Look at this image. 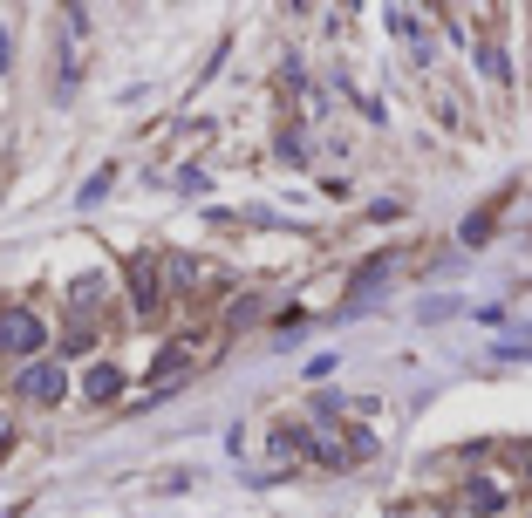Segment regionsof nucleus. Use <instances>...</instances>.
<instances>
[{"label": "nucleus", "mask_w": 532, "mask_h": 518, "mask_svg": "<svg viewBox=\"0 0 532 518\" xmlns=\"http://www.w3.org/2000/svg\"><path fill=\"white\" fill-rule=\"evenodd\" d=\"M478 69L492 75V82H505V75H512V69H505V55H498L492 41H485V48H478Z\"/></svg>", "instance_id": "nucleus-6"}, {"label": "nucleus", "mask_w": 532, "mask_h": 518, "mask_svg": "<svg viewBox=\"0 0 532 518\" xmlns=\"http://www.w3.org/2000/svg\"><path fill=\"white\" fill-rule=\"evenodd\" d=\"M130 294H137V307H157V266H151V259L130 266Z\"/></svg>", "instance_id": "nucleus-4"}, {"label": "nucleus", "mask_w": 532, "mask_h": 518, "mask_svg": "<svg viewBox=\"0 0 532 518\" xmlns=\"http://www.w3.org/2000/svg\"><path fill=\"white\" fill-rule=\"evenodd\" d=\"M82 389H89L96 403H110V396H123V369H110V362H96V369L82 375Z\"/></svg>", "instance_id": "nucleus-3"}, {"label": "nucleus", "mask_w": 532, "mask_h": 518, "mask_svg": "<svg viewBox=\"0 0 532 518\" xmlns=\"http://www.w3.org/2000/svg\"><path fill=\"white\" fill-rule=\"evenodd\" d=\"M48 348V321L28 314V307H0V355H14V362H28Z\"/></svg>", "instance_id": "nucleus-1"}, {"label": "nucleus", "mask_w": 532, "mask_h": 518, "mask_svg": "<svg viewBox=\"0 0 532 518\" xmlns=\"http://www.w3.org/2000/svg\"><path fill=\"white\" fill-rule=\"evenodd\" d=\"M21 396H28V403H62V396H69L62 362H28V369H21Z\"/></svg>", "instance_id": "nucleus-2"}, {"label": "nucleus", "mask_w": 532, "mask_h": 518, "mask_svg": "<svg viewBox=\"0 0 532 518\" xmlns=\"http://www.w3.org/2000/svg\"><path fill=\"white\" fill-rule=\"evenodd\" d=\"M471 505H478V512H498V505H505V491H498V484H471Z\"/></svg>", "instance_id": "nucleus-5"}, {"label": "nucleus", "mask_w": 532, "mask_h": 518, "mask_svg": "<svg viewBox=\"0 0 532 518\" xmlns=\"http://www.w3.org/2000/svg\"><path fill=\"white\" fill-rule=\"evenodd\" d=\"M526 518H532V512H526Z\"/></svg>", "instance_id": "nucleus-7"}]
</instances>
